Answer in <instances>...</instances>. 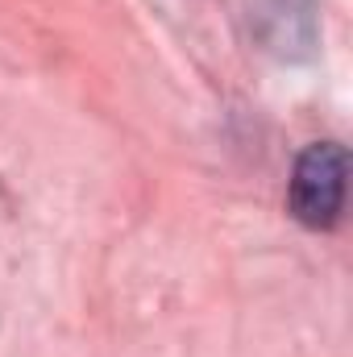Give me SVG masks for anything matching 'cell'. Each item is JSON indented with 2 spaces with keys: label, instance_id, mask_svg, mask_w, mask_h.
<instances>
[{
  "label": "cell",
  "instance_id": "6da1fadb",
  "mask_svg": "<svg viewBox=\"0 0 353 357\" xmlns=\"http://www.w3.org/2000/svg\"><path fill=\"white\" fill-rule=\"evenodd\" d=\"M345 204V150L337 142H316L299 154L291 175V212L308 229L337 225Z\"/></svg>",
  "mask_w": 353,
  "mask_h": 357
}]
</instances>
